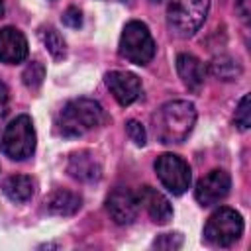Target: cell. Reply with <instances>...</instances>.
Listing matches in <instances>:
<instances>
[{"mask_svg": "<svg viewBox=\"0 0 251 251\" xmlns=\"http://www.w3.org/2000/svg\"><path fill=\"white\" fill-rule=\"evenodd\" d=\"M180 245H182L180 233H163L153 241V247L157 249H178Z\"/></svg>", "mask_w": 251, "mask_h": 251, "instance_id": "cell-21", "label": "cell"}, {"mask_svg": "<svg viewBox=\"0 0 251 251\" xmlns=\"http://www.w3.org/2000/svg\"><path fill=\"white\" fill-rule=\"evenodd\" d=\"M35 149V129L31 124L29 116H18L16 120H12L0 139V151L14 159V161H24L27 157H31Z\"/></svg>", "mask_w": 251, "mask_h": 251, "instance_id": "cell-4", "label": "cell"}, {"mask_svg": "<svg viewBox=\"0 0 251 251\" xmlns=\"http://www.w3.org/2000/svg\"><path fill=\"white\" fill-rule=\"evenodd\" d=\"M4 116H6V110H4V104H0V124H2Z\"/></svg>", "mask_w": 251, "mask_h": 251, "instance_id": "cell-25", "label": "cell"}, {"mask_svg": "<svg viewBox=\"0 0 251 251\" xmlns=\"http://www.w3.org/2000/svg\"><path fill=\"white\" fill-rule=\"evenodd\" d=\"M155 171L163 186L173 194H182L190 186V169L184 159L173 153H165L157 157Z\"/></svg>", "mask_w": 251, "mask_h": 251, "instance_id": "cell-7", "label": "cell"}, {"mask_svg": "<svg viewBox=\"0 0 251 251\" xmlns=\"http://www.w3.org/2000/svg\"><path fill=\"white\" fill-rule=\"evenodd\" d=\"M8 100V86L0 80V104H4Z\"/></svg>", "mask_w": 251, "mask_h": 251, "instance_id": "cell-24", "label": "cell"}, {"mask_svg": "<svg viewBox=\"0 0 251 251\" xmlns=\"http://www.w3.org/2000/svg\"><path fill=\"white\" fill-rule=\"evenodd\" d=\"M2 14H4V0H0V18H2Z\"/></svg>", "mask_w": 251, "mask_h": 251, "instance_id": "cell-26", "label": "cell"}, {"mask_svg": "<svg viewBox=\"0 0 251 251\" xmlns=\"http://www.w3.org/2000/svg\"><path fill=\"white\" fill-rule=\"evenodd\" d=\"M153 2H161V0H153Z\"/></svg>", "mask_w": 251, "mask_h": 251, "instance_id": "cell-27", "label": "cell"}, {"mask_svg": "<svg viewBox=\"0 0 251 251\" xmlns=\"http://www.w3.org/2000/svg\"><path fill=\"white\" fill-rule=\"evenodd\" d=\"M210 73L216 76V78H222V80H233L239 76L241 73V67L237 65V61H233L231 57H216L212 63H210Z\"/></svg>", "mask_w": 251, "mask_h": 251, "instance_id": "cell-17", "label": "cell"}, {"mask_svg": "<svg viewBox=\"0 0 251 251\" xmlns=\"http://www.w3.org/2000/svg\"><path fill=\"white\" fill-rule=\"evenodd\" d=\"M2 188L12 202H27L33 194V180L24 175H12L4 180Z\"/></svg>", "mask_w": 251, "mask_h": 251, "instance_id": "cell-16", "label": "cell"}, {"mask_svg": "<svg viewBox=\"0 0 251 251\" xmlns=\"http://www.w3.org/2000/svg\"><path fill=\"white\" fill-rule=\"evenodd\" d=\"M241 233H243V220L231 208L216 210L208 218L206 227H204L206 241L216 247H229L241 237Z\"/></svg>", "mask_w": 251, "mask_h": 251, "instance_id": "cell-6", "label": "cell"}, {"mask_svg": "<svg viewBox=\"0 0 251 251\" xmlns=\"http://www.w3.org/2000/svg\"><path fill=\"white\" fill-rule=\"evenodd\" d=\"M45 208L55 216H73L80 208V196L71 190L57 188L45 198Z\"/></svg>", "mask_w": 251, "mask_h": 251, "instance_id": "cell-15", "label": "cell"}, {"mask_svg": "<svg viewBox=\"0 0 251 251\" xmlns=\"http://www.w3.org/2000/svg\"><path fill=\"white\" fill-rule=\"evenodd\" d=\"M196 122L194 104L186 100H173L163 104L153 116V129L161 143H180L188 137Z\"/></svg>", "mask_w": 251, "mask_h": 251, "instance_id": "cell-1", "label": "cell"}, {"mask_svg": "<svg viewBox=\"0 0 251 251\" xmlns=\"http://www.w3.org/2000/svg\"><path fill=\"white\" fill-rule=\"evenodd\" d=\"M22 78H24V84H25L27 88H31V90L39 88L41 82H43V78H45V69H43V65H41L39 61L29 63V65L24 69Z\"/></svg>", "mask_w": 251, "mask_h": 251, "instance_id": "cell-19", "label": "cell"}, {"mask_svg": "<svg viewBox=\"0 0 251 251\" xmlns=\"http://www.w3.org/2000/svg\"><path fill=\"white\" fill-rule=\"evenodd\" d=\"M231 188V178L226 171H210L206 176H202L196 184V190H194V196L196 200L202 204V206H212V204H218L220 200H224L227 196Z\"/></svg>", "mask_w": 251, "mask_h": 251, "instance_id": "cell-8", "label": "cell"}, {"mask_svg": "<svg viewBox=\"0 0 251 251\" xmlns=\"http://www.w3.org/2000/svg\"><path fill=\"white\" fill-rule=\"evenodd\" d=\"M63 24L69 25V27H80L82 25V14H80V10L75 8V6L67 8L65 14H63Z\"/></svg>", "mask_w": 251, "mask_h": 251, "instance_id": "cell-23", "label": "cell"}, {"mask_svg": "<svg viewBox=\"0 0 251 251\" xmlns=\"http://www.w3.org/2000/svg\"><path fill=\"white\" fill-rule=\"evenodd\" d=\"M69 173H71V176H75L78 180L94 182V180L100 178L102 167H100L98 159L92 153L78 151V153H73L71 159H69Z\"/></svg>", "mask_w": 251, "mask_h": 251, "instance_id": "cell-14", "label": "cell"}, {"mask_svg": "<svg viewBox=\"0 0 251 251\" xmlns=\"http://www.w3.org/2000/svg\"><path fill=\"white\" fill-rule=\"evenodd\" d=\"M106 84H108L110 92L114 94V98L122 106H129L141 94L139 78L133 73H127V71H112V73H108L106 75Z\"/></svg>", "mask_w": 251, "mask_h": 251, "instance_id": "cell-10", "label": "cell"}, {"mask_svg": "<svg viewBox=\"0 0 251 251\" xmlns=\"http://www.w3.org/2000/svg\"><path fill=\"white\" fill-rule=\"evenodd\" d=\"M120 55L133 65H147L155 55V41L141 22L126 24L120 37Z\"/></svg>", "mask_w": 251, "mask_h": 251, "instance_id": "cell-5", "label": "cell"}, {"mask_svg": "<svg viewBox=\"0 0 251 251\" xmlns=\"http://www.w3.org/2000/svg\"><path fill=\"white\" fill-rule=\"evenodd\" d=\"M41 39H43V45L47 47V51L55 57V59H63L65 53H67V43L65 39L61 37V33L55 29V27H43L41 29Z\"/></svg>", "mask_w": 251, "mask_h": 251, "instance_id": "cell-18", "label": "cell"}, {"mask_svg": "<svg viewBox=\"0 0 251 251\" xmlns=\"http://www.w3.org/2000/svg\"><path fill=\"white\" fill-rule=\"evenodd\" d=\"M126 131H127L129 139H131L135 145H145V139H147L145 127H143L137 120H129V122L126 124Z\"/></svg>", "mask_w": 251, "mask_h": 251, "instance_id": "cell-22", "label": "cell"}, {"mask_svg": "<svg viewBox=\"0 0 251 251\" xmlns=\"http://www.w3.org/2000/svg\"><path fill=\"white\" fill-rule=\"evenodd\" d=\"M104 120V110L98 102L88 100V98H78L71 100L69 104L63 106L59 112L55 126L57 131L65 137H78L94 127H98Z\"/></svg>", "mask_w": 251, "mask_h": 251, "instance_id": "cell-2", "label": "cell"}, {"mask_svg": "<svg viewBox=\"0 0 251 251\" xmlns=\"http://www.w3.org/2000/svg\"><path fill=\"white\" fill-rule=\"evenodd\" d=\"M176 71H178V76L182 78V82L188 90L198 92L202 88L206 69L198 57H194L190 53H180L176 57Z\"/></svg>", "mask_w": 251, "mask_h": 251, "instance_id": "cell-13", "label": "cell"}, {"mask_svg": "<svg viewBox=\"0 0 251 251\" xmlns=\"http://www.w3.org/2000/svg\"><path fill=\"white\" fill-rule=\"evenodd\" d=\"M210 0H171L167 6V24L178 37H190L204 24Z\"/></svg>", "mask_w": 251, "mask_h": 251, "instance_id": "cell-3", "label": "cell"}, {"mask_svg": "<svg viewBox=\"0 0 251 251\" xmlns=\"http://www.w3.org/2000/svg\"><path fill=\"white\" fill-rule=\"evenodd\" d=\"M233 120H235V126H237L239 129H247V127H249V124H251L249 94H245V96L239 100V104H237V110H235V116H233Z\"/></svg>", "mask_w": 251, "mask_h": 251, "instance_id": "cell-20", "label": "cell"}, {"mask_svg": "<svg viewBox=\"0 0 251 251\" xmlns=\"http://www.w3.org/2000/svg\"><path fill=\"white\" fill-rule=\"evenodd\" d=\"M135 196H137L139 206L145 208V212L151 216V220L155 224H167L173 218V208H171L169 200L159 190H155L151 186H141Z\"/></svg>", "mask_w": 251, "mask_h": 251, "instance_id": "cell-11", "label": "cell"}, {"mask_svg": "<svg viewBox=\"0 0 251 251\" xmlns=\"http://www.w3.org/2000/svg\"><path fill=\"white\" fill-rule=\"evenodd\" d=\"M106 208H108V214L112 216V220L120 226H126V224H131L135 218H137V210H139V202H137V196L127 190V188H116L108 200H106Z\"/></svg>", "mask_w": 251, "mask_h": 251, "instance_id": "cell-9", "label": "cell"}, {"mask_svg": "<svg viewBox=\"0 0 251 251\" xmlns=\"http://www.w3.org/2000/svg\"><path fill=\"white\" fill-rule=\"evenodd\" d=\"M27 57V41L16 27L0 29V61L8 65L22 63Z\"/></svg>", "mask_w": 251, "mask_h": 251, "instance_id": "cell-12", "label": "cell"}]
</instances>
